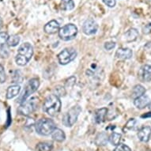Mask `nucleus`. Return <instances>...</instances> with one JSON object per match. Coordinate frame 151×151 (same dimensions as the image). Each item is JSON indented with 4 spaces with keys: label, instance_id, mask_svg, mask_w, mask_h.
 Masks as SVG:
<instances>
[{
    "label": "nucleus",
    "instance_id": "obj_22",
    "mask_svg": "<svg viewBox=\"0 0 151 151\" xmlns=\"http://www.w3.org/2000/svg\"><path fill=\"white\" fill-rule=\"evenodd\" d=\"M121 134L116 133V132H113L112 134L109 136V142L112 146H117L118 145L120 144V141H121Z\"/></svg>",
    "mask_w": 151,
    "mask_h": 151
},
{
    "label": "nucleus",
    "instance_id": "obj_1",
    "mask_svg": "<svg viewBox=\"0 0 151 151\" xmlns=\"http://www.w3.org/2000/svg\"><path fill=\"white\" fill-rule=\"evenodd\" d=\"M61 109V101L60 97L56 96L55 94H50L47 96L44 102L43 110L51 116H55L59 114Z\"/></svg>",
    "mask_w": 151,
    "mask_h": 151
},
{
    "label": "nucleus",
    "instance_id": "obj_14",
    "mask_svg": "<svg viewBox=\"0 0 151 151\" xmlns=\"http://www.w3.org/2000/svg\"><path fill=\"white\" fill-rule=\"evenodd\" d=\"M150 102V99L147 95H142L141 97H138L136 99H134V104L135 105L137 109H143L146 107L148 106V104Z\"/></svg>",
    "mask_w": 151,
    "mask_h": 151
},
{
    "label": "nucleus",
    "instance_id": "obj_5",
    "mask_svg": "<svg viewBox=\"0 0 151 151\" xmlns=\"http://www.w3.org/2000/svg\"><path fill=\"white\" fill-rule=\"evenodd\" d=\"M39 86H40V81L38 78H32L29 80V82H28L26 86L25 87L19 99L17 100V101L22 104L23 102H25L27 100L28 97H29L31 94L37 91Z\"/></svg>",
    "mask_w": 151,
    "mask_h": 151
},
{
    "label": "nucleus",
    "instance_id": "obj_20",
    "mask_svg": "<svg viewBox=\"0 0 151 151\" xmlns=\"http://www.w3.org/2000/svg\"><path fill=\"white\" fill-rule=\"evenodd\" d=\"M139 31L134 29V28H131L125 33V40L128 42H131V41H134L136 40L138 37H139Z\"/></svg>",
    "mask_w": 151,
    "mask_h": 151
},
{
    "label": "nucleus",
    "instance_id": "obj_21",
    "mask_svg": "<svg viewBox=\"0 0 151 151\" xmlns=\"http://www.w3.org/2000/svg\"><path fill=\"white\" fill-rule=\"evenodd\" d=\"M146 93V89L142 85H136L132 89V97L136 99L138 97H141Z\"/></svg>",
    "mask_w": 151,
    "mask_h": 151
},
{
    "label": "nucleus",
    "instance_id": "obj_26",
    "mask_svg": "<svg viewBox=\"0 0 151 151\" xmlns=\"http://www.w3.org/2000/svg\"><path fill=\"white\" fill-rule=\"evenodd\" d=\"M137 120L135 119H131L130 120L127 121V123L126 124L125 127L126 128L129 129V130H132V129H134L135 126H136Z\"/></svg>",
    "mask_w": 151,
    "mask_h": 151
},
{
    "label": "nucleus",
    "instance_id": "obj_15",
    "mask_svg": "<svg viewBox=\"0 0 151 151\" xmlns=\"http://www.w3.org/2000/svg\"><path fill=\"white\" fill-rule=\"evenodd\" d=\"M133 55V52L128 47H121L117 50L116 56L120 60H129Z\"/></svg>",
    "mask_w": 151,
    "mask_h": 151
},
{
    "label": "nucleus",
    "instance_id": "obj_28",
    "mask_svg": "<svg viewBox=\"0 0 151 151\" xmlns=\"http://www.w3.org/2000/svg\"><path fill=\"white\" fill-rule=\"evenodd\" d=\"M6 76L5 70L2 65L0 64V83H3L6 82Z\"/></svg>",
    "mask_w": 151,
    "mask_h": 151
},
{
    "label": "nucleus",
    "instance_id": "obj_30",
    "mask_svg": "<svg viewBox=\"0 0 151 151\" xmlns=\"http://www.w3.org/2000/svg\"><path fill=\"white\" fill-rule=\"evenodd\" d=\"M116 47V43L115 42H106L104 44V48L107 51H110V50L113 49Z\"/></svg>",
    "mask_w": 151,
    "mask_h": 151
},
{
    "label": "nucleus",
    "instance_id": "obj_11",
    "mask_svg": "<svg viewBox=\"0 0 151 151\" xmlns=\"http://www.w3.org/2000/svg\"><path fill=\"white\" fill-rule=\"evenodd\" d=\"M139 77L141 81L144 82H149L151 81V66L146 64L143 65L139 69Z\"/></svg>",
    "mask_w": 151,
    "mask_h": 151
},
{
    "label": "nucleus",
    "instance_id": "obj_17",
    "mask_svg": "<svg viewBox=\"0 0 151 151\" xmlns=\"http://www.w3.org/2000/svg\"><path fill=\"white\" fill-rule=\"evenodd\" d=\"M21 87L18 85H14V86H11L8 87L7 90H6V97L7 99H12L16 96H17L19 93H20Z\"/></svg>",
    "mask_w": 151,
    "mask_h": 151
},
{
    "label": "nucleus",
    "instance_id": "obj_23",
    "mask_svg": "<svg viewBox=\"0 0 151 151\" xmlns=\"http://www.w3.org/2000/svg\"><path fill=\"white\" fill-rule=\"evenodd\" d=\"M63 10H71L74 8V3L73 0H62L60 4Z\"/></svg>",
    "mask_w": 151,
    "mask_h": 151
},
{
    "label": "nucleus",
    "instance_id": "obj_4",
    "mask_svg": "<svg viewBox=\"0 0 151 151\" xmlns=\"http://www.w3.org/2000/svg\"><path fill=\"white\" fill-rule=\"evenodd\" d=\"M82 111V108L79 105L72 107L66 112L63 117V124L67 127H70L74 125L77 121L78 117L79 116L80 112Z\"/></svg>",
    "mask_w": 151,
    "mask_h": 151
},
{
    "label": "nucleus",
    "instance_id": "obj_9",
    "mask_svg": "<svg viewBox=\"0 0 151 151\" xmlns=\"http://www.w3.org/2000/svg\"><path fill=\"white\" fill-rule=\"evenodd\" d=\"M9 36L6 32H0V55L2 58L9 56V45L7 44Z\"/></svg>",
    "mask_w": 151,
    "mask_h": 151
},
{
    "label": "nucleus",
    "instance_id": "obj_7",
    "mask_svg": "<svg viewBox=\"0 0 151 151\" xmlns=\"http://www.w3.org/2000/svg\"><path fill=\"white\" fill-rule=\"evenodd\" d=\"M38 105V99L36 97H32L30 100H26L22 104H21V106L18 108L17 111L18 113L23 116H29L37 109Z\"/></svg>",
    "mask_w": 151,
    "mask_h": 151
},
{
    "label": "nucleus",
    "instance_id": "obj_8",
    "mask_svg": "<svg viewBox=\"0 0 151 151\" xmlns=\"http://www.w3.org/2000/svg\"><path fill=\"white\" fill-rule=\"evenodd\" d=\"M77 56V52L73 47L65 48L57 55L58 60L61 65H67L73 61Z\"/></svg>",
    "mask_w": 151,
    "mask_h": 151
},
{
    "label": "nucleus",
    "instance_id": "obj_25",
    "mask_svg": "<svg viewBox=\"0 0 151 151\" xmlns=\"http://www.w3.org/2000/svg\"><path fill=\"white\" fill-rule=\"evenodd\" d=\"M20 42V37L17 35H12L8 38L7 44L10 47H15Z\"/></svg>",
    "mask_w": 151,
    "mask_h": 151
},
{
    "label": "nucleus",
    "instance_id": "obj_24",
    "mask_svg": "<svg viewBox=\"0 0 151 151\" xmlns=\"http://www.w3.org/2000/svg\"><path fill=\"white\" fill-rule=\"evenodd\" d=\"M52 144L49 142H40L37 146V151H51L52 150Z\"/></svg>",
    "mask_w": 151,
    "mask_h": 151
},
{
    "label": "nucleus",
    "instance_id": "obj_13",
    "mask_svg": "<svg viewBox=\"0 0 151 151\" xmlns=\"http://www.w3.org/2000/svg\"><path fill=\"white\" fill-rule=\"evenodd\" d=\"M138 138L139 140L143 142H147L151 137V127H143L138 132Z\"/></svg>",
    "mask_w": 151,
    "mask_h": 151
},
{
    "label": "nucleus",
    "instance_id": "obj_6",
    "mask_svg": "<svg viewBox=\"0 0 151 151\" xmlns=\"http://www.w3.org/2000/svg\"><path fill=\"white\" fill-rule=\"evenodd\" d=\"M78 34V28L74 24H67L59 31V37L64 41L71 40Z\"/></svg>",
    "mask_w": 151,
    "mask_h": 151
},
{
    "label": "nucleus",
    "instance_id": "obj_29",
    "mask_svg": "<svg viewBox=\"0 0 151 151\" xmlns=\"http://www.w3.org/2000/svg\"><path fill=\"white\" fill-rule=\"evenodd\" d=\"M55 91H56L55 95L58 96V97H59V96H64L65 93H66L64 87H63V86L55 87Z\"/></svg>",
    "mask_w": 151,
    "mask_h": 151
},
{
    "label": "nucleus",
    "instance_id": "obj_16",
    "mask_svg": "<svg viewBox=\"0 0 151 151\" xmlns=\"http://www.w3.org/2000/svg\"><path fill=\"white\" fill-rule=\"evenodd\" d=\"M108 113V109L106 108H102L96 111L95 115H94V119L97 124H101L104 121V119L107 116Z\"/></svg>",
    "mask_w": 151,
    "mask_h": 151
},
{
    "label": "nucleus",
    "instance_id": "obj_31",
    "mask_svg": "<svg viewBox=\"0 0 151 151\" xmlns=\"http://www.w3.org/2000/svg\"><path fill=\"white\" fill-rule=\"evenodd\" d=\"M103 2L109 7H114L116 5V0H103Z\"/></svg>",
    "mask_w": 151,
    "mask_h": 151
},
{
    "label": "nucleus",
    "instance_id": "obj_27",
    "mask_svg": "<svg viewBox=\"0 0 151 151\" xmlns=\"http://www.w3.org/2000/svg\"><path fill=\"white\" fill-rule=\"evenodd\" d=\"M113 151H131V150L130 149V147L127 146V145L119 144V145H118V146L115 148V150Z\"/></svg>",
    "mask_w": 151,
    "mask_h": 151
},
{
    "label": "nucleus",
    "instance_id": "obj_18",
    "mask_svg": "<svg viewBox=\"0 0 151 151\" xmlns=\"http://www.w3.org/2000/svg\"><path fill=\"white\" fill-rule=\"evenodd\" d=\"M52 138L53 140L59 142H62L66 139V134L63 130L60 128H55L52 133Z\"/></svg>",
    "mask_w": 151,
    "mask_h": 151
},
{
    "label": "nucleus",
    "instance_id": "obj_3",
    "mask_svg": "<svg viewBox=\"0 0 151 151\" xmlns=\"http://www.w3.org/2000/svg\"><path fill=\"white\" fill-rule=\"evenodd\" d=\"M35 129L39 134L47 136V135L52 134V131L55 129V124L52 119L43 118V119H39L36 123Z\"/></svg>",
    "mask_w": 151,
    "mask_h": 151
},
{
    "label": "nucleus",
    "instance_id": "obj_32",
    "mask_svg": "<svg viewBox=\"0 0 151 151\" xmlns=\"http://www.w3.org/2000/svg\"><path fill=\"white\" fill-rule=\"evenodd\" d=\"M141 117L142 118H150L151 112H147V113H145V114L142 115Z\"/></svg>",
    "mask_w": 151,
    "mask_h": 151
},
{
    "label": "nucleus",
    "instance_id": "obj_34",
    "mask_svg": "<svg viewBox=\"0 0 151 151\" xmlns=\"http://www.w3.org/2000/svg\"><path fill=\"white\" fill-rule=\"evenodd\" d=\"M147 107H148V109H150V110H151V101L150 102V104H148V106H147Z\"/></svg>",
    "mask_w": 151,
    "mask_h": 151
},
{
    "label": "nucleus",
    "instance_id": "obj_33",
    "mask_svg": "<svg viewBox=\"0 0 151 151\" xmlns=\"http://www.w3.org/2000/svg\"><path fill=\"white\" fill-rule=\"evenodd\" d=\"M3 27V21H2V18L0 17V29Z\"/></svg>",
    "mask_w": 151,
    "mask_h": 151
},
{
    "label": "nucleus",
    "instance_id": "obj_2",
    "mask_svg": "<svg viewBox=\"0 0 151 151\" xmlns=\"http://www.w3.org/2000/svg\"><path fill=\"white\" fill-rule=\"evenodd\" d=\"M32 55L33 47L29 43H24L21 45L17 50V55L15 58V61L18 66H25L29 62Z\"/></svg>",
    "mask_w": 151,
    "mask_h": 151
},
{
    "label": "nucleus",
    "instance_id": "obj_12",
    "mask_svg": "<svg viewBox=\"0 0 151 151\" xmlns=\"http://www.w3.org/2000/svg\"><path fill=\"white\" fill-rule=\"evenodd\" d=\"M60 29V23L55 20L50 21L49 22H47L44 27L45 32L48 34H54L55 32H59Z\"/></svg>",
    "mask_w": 151,
    "mask_h": 151
},
{
    "label": "nucleus",
    "instance_id": "obj_10",
    "mask_svg": "<svg viewBox=\"0 0 151 151\" xmlns=\"http://www.w3.org/2000/svg\"><path fill=\"white\" fill-rule=\"evenodd\" d=\"M98 29L97 23L92 18H89L85 21L82 25V31L86 35H93Z\"/></svg>",
    "mask_w": 151,
    "mask_h": 151
},
{
    "label": "nucleus",
    "instance_id": "obj_19",
    "mask_svg": "<svg viewBox=\"0 0 151 151\" xmlns=\"http://www.w3.org/2000/svg\"><path fill=\"white\" fill-rule=\"evenodd\" d=\"M109 141V136L105 132H101L97 134L95 139V143L97 146H105Z\"/></svg>",
    "mask_w": 151,
    "mask_h": 151
}]
</instances>
